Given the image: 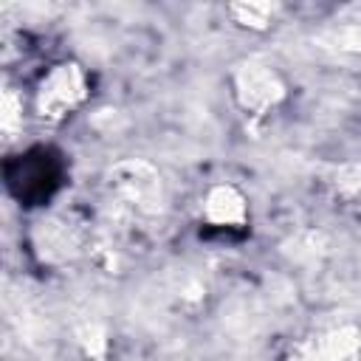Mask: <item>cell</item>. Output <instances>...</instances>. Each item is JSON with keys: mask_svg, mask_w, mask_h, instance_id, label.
Returning <instances> with one entry per match:
<instances>
[{"mask_svg": "<svg viewBox=\"0 0 361 361\" xmlns=\"http://www.w3.org/2000/svg\"><path fill=\"white\" fill-rule=\"evenodd\" d=\"M8 186L20 200H42L56 186V166L51 164L45 149H34L25 158L8 164Z\"/></svg>", "mask_w": 361, "mask_h": 361, "instance_id": "cell-1", "label": "cell"}]
</instances>
